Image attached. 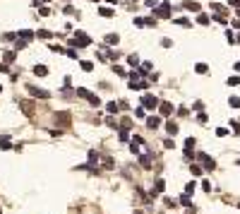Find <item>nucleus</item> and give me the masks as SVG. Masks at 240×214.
I'll return each mask as SVG.
<instances>
[{
	"label": "nucleus",
	"instance_id": "1",
	"mask_svg": "<svg viewBox=\"0 0 240 214\" xmlns=\"http://www.w3.org/2000/svg\"><path fill=\"white\" fill-rule=\"evenodd\" d=\"M77 96H84V99H87V101H89V104H94V106H99V104H101V101H99V96H96V94H91V92H89V89H82V87H79V89H77Z\"/></svg>",
	"mask_w": 240,
	"mask_h": 214
},
{
	"label": "nucleus",
	"instance_id": "2",
	"mask_svg": "<svg viewBox=\"0 0 240 214\" xmlns=\"http://www.w3.org/2000/svg\"><path fill=\"white\" fill-rule=\"evenodd\" d=\"M72 43H74V46H89V36H87V34H82V31H77Z\"/></svg>",
	"mask_w": 240,
	"mask_h": 214
},
{
	"label": "nucleus",
	"instance_id": "3",
	"mask_svg": "<svg viewBox=\"0 0 240 214\" xmlns=\"http://www.w3.org/2000/svg\"><path fill=\"white\" fill-rule=\"evenodd\" d=\"M142 104H144L146 108H156L159 99H156V96H151V94H144V96H142Z\"/></svg>",
	"mask_w": 240,
	"mask_h": 214
},
{
	"label": "nucleus",
	"instance_id": "4",
	"mask_svg": "<svg viewBox=\"0 0 240 214\" xmlns=\"http://www.w3.org/2000/svg\"><path fill=\"white\" fill-rule=\"evenodd\" d=\"M29 92L34 94L36 99H38V96H41V99H48V92H43V89H36L34 84H29Z\"/></svg>",
	"mask_w": 240,
	"mask_h": 214
},
{
	"label": "nucleus",
	"instance_id": "5",
	"mask_svg": "<svg viewBox=\"0 0 240 214\" xmlns=\"http://www.w3.org/2000/svg\"><path fill=\"white\" fill-rule=\"evenodd\" d=\"M199 159L204 161V166H206V168H214V166H216V164H214V159H209L206 154H199Z\"/></svg>",
	"mask_w": 240,
	"mask_h": 214
},
{
	"label": "nucleus",
	"instance_id": "6",
	"mask_svg": "<svg viewBox=\"0 0 240 214\" xmlns=\"http://www.w3.org/2000/svg\"><path fill=\"white\" fill-rule=\"evenodd\" d=\"M146 125H149V127H159V125H161V118H156V116H151V118L146 121Z\"/></svg>",
	"mask_w": 240,
	"mask_h": 214
},
{
	"label": "nucleus",
	"instance_id": "7",
	"mask_svg": "<svg viewBox=\"0 0 240 214\" xmlns=\"http://www.w3.org/2000/svg\"><path fill=\"white\" fill-rule=\"evenodd\" d=\"M46 72H48V67H46V65H36V67H34V75H41V77H43Z\"/></svg>",
	"mask_w": 240,
	"mask_h": 214
},
{
	"label": "nucleus",
	"instance_id": "8",
	"mask_svg": "<svg viewBox=\"0 0 240 214\" xmlns=\"http://www.w3.org/2000/svg\"><path fill=\"white\" fill-rule=\"evenodd\" d=\"M185 7H187V10H195V12L199 10V5H197L195 0H185Z\"/></svg>",
	"mask_w": 240,
	"mask_h": 214
},
{
	"label": "nucleus",
	"instance_id": "9",
	"mask_svg": "<svg viewBox=\"0 0 240 214\" xmlns=\"http://www.w3.org/2000/svg\"><path fill=\"white\" fill-rule=\"evenodd\" d=\"M106 43L115 46V43H118V34H108V36H106Z\"/></svg>",
	"mask_w": 240,
	"mask_h": 214
},
{
	"label": "nucleus",
	"instance_id": "10",
	"mask_svg": "<svg viewBox=\"0 0 240 214\" xmlns=\"http://www.w3.org/2000/svg\"><path fill=\"white\" fill-rule=\"evenodd\" d=\"M99 15H103V17H113L115 12H113L110 7H101V10H99Z\"/></svg>",
	"mask_w": 240,
	"mask_h": 214
},
{
	"label": "nucleus",
	"instance_id": "11",
	"mask_svg": "<svg viewBox=\"0 0 240 214\" xmlns=\"http://www.w3.org/2000/svg\"><path fill=\"white\" fill-rule=\"evenodd\" d=\"M195 70H197L199 75H204V72L209 70V67H206V63H197V65H195Z\"/></svg>",
	"mask_w": 240,
	"mask_h": 214
},
{
	"label": "nucleus",
	"instance_id": "12",
	"mask_svg": "<svg viewBox=\"0 0 240 214\" xmlns=\"http://www.w3.org/2000/svg\"><path fill=\"white\" fill-rule=\"evenodd\" d=\"M156 15H161V17H166V15H168V5H161V7L156 10Z\"/></svg>",
	"mask_w": 240,
	"mask_h": 214
},
{
	"label": "nucleus",
	"instance_id": "13",
	"mask_svg": "<svg viewBox=\"0 0 240 214\" xmlns=\"http://www.w3.org/2000/svg\"><path fill=\"white\" fill-rule=\"evenodd\" d=\"M161 113L168 116V113H171V104H161Z\"/></svg>",
	"mask_w": 240,
	"mask_h": 214
},
{
	"label": "nucleus",
	"instance_id": "14",
	"mask_svg": "<svg viewBox=\"0 0 240 214\" xmlns=\"http://www.w3.org/2000/svg\"><path fill=\"white\" fill-rule=\"evenodd\" d=\"M19 36H22V39H34V31H19Z\"/></svg>",
	"mask_w": 240,
	"mask_h": 214
},
{
	"label": "nucleus",
	"instance_id": "15",
	"mask_svg": "<svg viewBox=\"0 0 240 214\" xmlns=\"http://www.w3.org/2000/svg\"><path fill=\"white\" fill-rule=\"evenodd\" d=\"M82 70H87V72H89V70H94V63L84 60V63H82Z\"/></svg>",
	"mask_w": 240,
	"mask_h": 214
},
{
	"label": "nucleus",
	"instance_id": "16",
	"mask_svg": "<svg viewBox=\"0 0 240 214\" xmlns=\"http://www.w3.org/2000/svg\"><path fill=\"white\" fill-rule=\"evenodd\" d=\"M228 84H233V87H235V84H240V77H238V75H233V77H228Z\"/></svg>",
	"mask_w": 240,
	"mask_h": 214
},
{
	"label": "nucleus",
	"instance_id": "17",
	"mask_svg": "<svg viewBox=\"0 0 240 214\" xmlns=\"http://www.w3.org/2000/svg\"><path fill=\"white\" fill-rule=\"evenodd\" d=\"M231 106H235V108H240V96H231Z\"/></svg>",
	"mask_w": 240,
	"mask_h": 214
},
{
	"label": "nucleus",
	"instance_id": "18",
	"mask_svg": "<svg viewBox=\"0 0 240 214\" xmlns=\"http://www.w3.org/2000/svg\"><path fill=\"white\" fill-rule=\"evenodd\" d=\"M185 147H187V149L195 147V137H187V140H185Z\"/></svg>",
	"mask_w": 240,
	"mask_h": 214
},
{
	"label": "nucleus",
	"instance_id": "19",
	"mask_svg": "<svg viewBox=\"0 0 240 214\" xmlns=\"http://www.w3.org/2000/svg\"><path fill=\"white\" fill-rule=\"evenodd\" d=\"M197 22H199V24H209V17H206V15H199V19H197Z\"/></svg>",
	"mask_w": 240,
	"mask_h": 214
},
{
	"label": "nucleus",
	"instance_id": "20",
	"mask_svg": "<svg viewBox=\"0 0 240 214\" xmlns=\"http://www.w3.org/2000/svg\"><path fill=\"white\" fill-rule=\"evenodd\" d=\"M127 63H130V65H137L139 58H137V56H130V58H127Z\"/></svg>",
	"mask_w": 240,
	"mask_h": 214
},
{
	"label": "nucleus",
	"instance_id": "21",
	"mask_svg": "<svg viewBox=\"0 0 240 214\" xmlns=\"http://www.w3.org/2000/svg\"><path fill=\"white\" fill-rule=\"evenodd\" d=\"M175 22H178V24H180V27H187V24H190V22H187V19H185V17H180V19H175Z\"/></svg>",
	"mask_w": 240,
	"mask_h": 214
},
{
	"label": "nucleus",
	"instance_id": "22",
	"mask_svg": "<svg viewBox=\"0 0 240 214\" xmlns=\"http://www.w3.org/2000/svg\"><path fill=\"white\" fill-rule=\"evenodd\" d=\"M108 111H110V113H113V111H118V104H115V101H110V104H108Z\"/></svg>",
	"mask_w": 240,
	"mask_h": 214
},
{
	"label": "nucleus",
	"instance_id": "23",
	"mask_svg": "<svg viewBox=\"0 0 240 214\" xmlns=\"http://www.w3.org/2000/svg\"><path fill=\"white\" fill-rule=\"evenodd\" d=\"M216 135H219V137H223V135H228V130H226V127H219V130H216Z\"/></svg>",
	"mask_w": 240,
	"mask_h": 214
},
{
	"label": "nucleus",
	"instance_id": "24",
	"mask_svg": "<svg viewBox=\"0 0 240 214\" xmlns=\"http://www.w3.org/2000/svg\"><path fill=\"white\" fill-rule=\"evenodd\" d=\"M146 5H149V7H156V5H159V0H146Z\"/></svg>",
	"mask_w": 240,
	"mask_h": 214
},
{
	"label": "nucleus",
	"instance_id": "25",
	"mask_svg": "<svg viewBox=\"0 0 240 214\" xmlns=\"http://www.w3.org/2000/svg\"><path fill=\"white\" fill-rule=\"evenodd\" d=\"M228 5H233V7H240V0H228Z\"/></svg>",
	"mask_w": 240,
	"mask_h": 214
},
{
	"label": "nucleus",
	"instance_id": "26",
	"mask_svg": "<svg viewBox=\"0 0 240 214\" xmlns=\"http://www.w3.org/2000/svg\"><path fill=\"white\" fill-rule=\"evenodd\" d=\"M235 70H240V63H235Z\"/></svg>",
	"mask_w": 240,
	"mask_h": 214
},
{
	"label": "nucleus",
	"instance_id": "27",
	"mask_svg": "<svg viewBox=\"0 0 240 214\" xmlns=\"http://www.w3.org/2000/svg\"><path fill=\"white\" fill-rule=\"evenodd\" d=\"M235 43H240V36H238V41H235Z\"/></svg>",
	"mask_w": 240,
	"mask_h": 214
},
{
	"label": "nucleus",
	"instance_id": "28",
	"mask_svg": "<svg viewBox=\"0 0 240 214\" xmlns=\"http://www.w3.org/2000/svg\"><path fill=\"white\" fill-rule=\"evenodd\" d=\"M46 2H48V0H46Z\"/></svg>",
	"mask_w": 240,
	"mask_h": 214
}]
</instances>
